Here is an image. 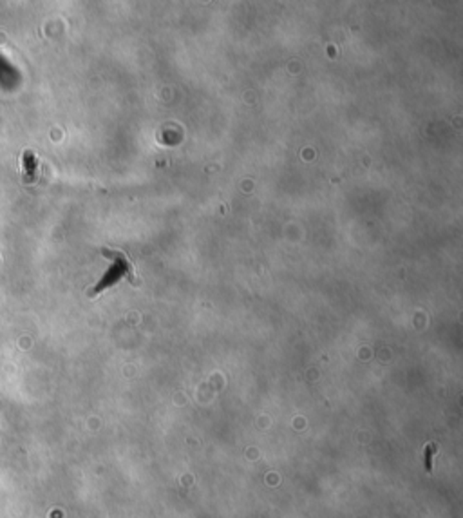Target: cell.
I'll use <instances>...</instances> for the list:
<instances>
[{
  "label": "cell",
  "mask_w": 463,
  "mask_h": 518,
  "mask_svg": "<svg viewBox=\"0 0 463 518\" xmlns=\"http://www.w3.org/2000/svg\"><path fill=\"white\" fill-rule=\"evenodd\" d=\"M36 158L33 152H25L24 154V169H25V178L29 181H33L36 178Z\"/></svg>",
  "instance_id": "obj_2"
},
{
  "label": "cell",
  "mask_w": 463,
  "mask_h": 518,
  "mask_svg": "<svg viewBox=\"0 0 463 518\" xmlns=\"http://www.w3.org/2000/svg\"><path fill=\"white\" fill-rule=\"evenodd\" d=\"M436 444H429L427 448H425V469H427L429 473L433 471V455L436 453Z\"/></svg>",
  "instance_id": "obj_3"
},
{
  "label": "cell",
  "mask_w": 463,
  "mask_h": 518,
  "mask_svg": "<svg viewBox=\"0 0 463 518\" xmlns=\"http://www.w3.org/2000/svg\"><path fill=\"white\" fill-rule=\"evenodd\" d=\"M101 254L105 257H109V259H112V265L109 267V270L101 276L100 281L96 283L95 287L91 288L89 296H98V294H101L103 290H107V288L114 287L116 283H120L121 279H131V281L134 279V268H132L131 261L127 259V256L123 252L107 250L105 248Z\"/></svg>",
  "instance_id": "obj_1"
}]
</instances>
